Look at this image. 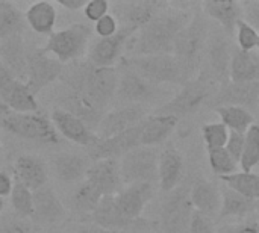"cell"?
I'll return each instance as SVG.
<instances>
[{"label":"cell","mask_w":259,"mask_h":233,"mask_svg":"<svg viewBox=\"0 0 259 233\" xmlns=\"http://www.w3.org/2000/svg\"><path fill=\"white\" fill-rule=\"evenodd\" d=\"M193 11L188 5L178 6L170 3L147 26L138 30L127 44L132 56L149 55H173L178 35L190 23Z\"/></svg>","instance_id":"6da1fadb"},{"label":"cell","mask_w":259,"mask_h":233,"mask_svg":"<svg viewBox=\"0 0 259 233\" xmlns=\"http://www.w3.org/2000/svg\"><path fill=\"white\" fill-rule=\"evenodd\" d=\"M118 77L115 67H96L88 61H76L64 67L59 80L64 88L80 94L106 112L109 102L117 94Z\"/></svg>","instance_id":"7a4b0ae2"},{"label":"cell","mask_w":259,"mask_h":233,"mask_svg":"<svg viewBox=\"0 0 259 233\" xmlns=\"http://www.w3.org/2000/svg\"><path fill=\"white\" fill-rule=\"evenodd\" d=\"M209 33L211 26L200 9L193 12L190 23L178 35L173 47V56L179 64L184 83L194 79L200 73L205 62Z\"/></svg>","instance_id":"3957f363"},{"label":"cell","mask_w":259,"mask_h":233,"mask_svg":"<svg viewBox=\"0 0 259 233\" xmlns=\"http://www.w3.org/2000/svg\"><path fill=\"white\" fill-rule=\"evenodd\" d=\"M219 86L220 85L209 74L200 70V73L194 79L185 82L168 102L162 103L155 114L171 115L176 117L178 120L182 117L193 115L199 112L202 108H208Z\"/></svg>","instance_id":"277c9868"},{"label":"cell","mask_w":259,"mask_h":233,"mask_svg":"<svg viewBox=\"0 0 259 233\" xmlns=\"http://www.w3.org/2000/svg\"><path fill=\"white\" fill-rule=\"evenodd\" d=\"M0 127L24 141L39 143L44 146L59 144V133L56 132L52 120L39 111L18 114L3 108V114L0 117Z\"/></svg>","instance_id":"5b68a950"},{"label":"cell","mask_w":259,"mask_h":233,"mask_svg":"<svg viewBox=\"0 0 259 233\" xmlns=\"http://www.w3.org/2000/svg\"><path fill=\"white\" fill-rule=\"evenodd\" d=\"M93 35V29L85 23H74L65 29L53 32L41 50L46 55H52L61 64L67 65L79 61L87 52Z\"/></svg>","instance_id":"8992f818"},{"label":"cell","mask_w":259,"mask_h":233,"mask_svg":"<svg viewBox=\"0 0 259 233\" xmlns=\"http://www.w3.org/2000/svg\"><path fill=\"white\" fill-rule=\"evenodd\" d=\"M120 65L127 67L147 79L149 82L164 85H184L179 64L173 55H149V56H127L121 58Z\"/></svg>","instance_id":"52a82bcc"},{"label":"cell","mask_w":259,"mask_h":233,"mask_svg":"<svg viewBox=\"0 0 259 233\" xmlns=\"http://www.w3.org/2000/svg\"><path fill=\"white\" fill-rule=\"evenodd\" d=\"M161 152L158 147L140 146L120 159V173L123 183H158V165Z\"/></svg>","instance_id":"ba28073f"},{"label":"cell","mask_w":259,"mask_h":233,"mask_svg":"<svg viewBox=\"0 0 259 233\" xmlns=\"http://www.w3.org/2000/svg\"><path fill=\"white\" fill-rule=\"evenodd\" d=\"M194 209L190 200V185H179L167 194L162 206L159 226L162 233H190Z\"/></svg>","instance_id":"9c48e42d"},{"label":"cell","mask_w":259,"mask_h":233,"mask_svg":"<svg viewBox=\"0 0 259 233\" xmlns=\"http://www.w3.org/2000/svg\"><path fill=\"white\" fill-rule=\"evenodd\" d=\"M88 223H93L99 227L108 229V230H118V232L127 233H140L155 230L158 226V221L155 220H127L124 218L114 200V196L103 197L99 203V206L94 209V212L87 217Z\"/></svg>","instance_id":"30bf717a"},{"label":"cell","mask_w":259,"mask_h":233,"mask_svg":"<svg viewBox=\"0 0 259 233\" xmlns=\"http://www.w3.org/2000/svg\"><path fill=\"white\" fill-rule=\"evenodd\" d=\"M234 50L235 49L232 47L229 36L222 29H211L202 70L209 74L219 85L231 80L229 74Z\"/></svg>","instance_id":"8fae6325"},{"label":"cell","mask_w":259,"mask_h":233,"mask_svg":"<svg viewBox=\"0 0 259 233\" xmlns=\"http://www.w3.org/2000/svg\"><path fill=\"white\" fill-rule=\"evenodd\" d=\"M120 77H118V88H117V97L121 102H126L127 105H146V103H155L159 102L165 91L162 86H158L134 70L120 65Z\"/></svg>","instance_id":"7c38bea8"},{"label":"cell","mask_w":259,"mask_h":233,"mask_svg":"<svg viewBox=\"0 0 259 233\" xmlns=\"http://www.w3.org/2000/svg\"><path fill=\"white\" fill-rule=\"evenodd\" d=\"M64 64L50 55H46L41 47L27 50V77L26 85L36 97L44 88L59 80L64 71Z\"/></svg>","instance_id":"4fadbf2b"},{"label":"cell","mask_w":259,"mask_h":233,"mask_svg":"<svg viewBox=\"0 0 259 233\" xmlns=\"http://www.w3.org/2000/svg\"><path fill=\"white\" fill-rule=\"evenodd\" d=\"M0 102L3 108L18 112L29 114L38 112L39 105L36 97L30 92L26 82L15 79L0 62Z\"/></svg>","instance_id":"5bb4252c"},{"label":"cell","mask_w":259,"mask_h":233,"mask_svg":"<svg viewBox=\"0 0 259 233\" xmlns=\"http://www.w3.org/2000/svg\"><path fill=\"white\" fill-rule=\"evenodd\" d=\"M141 133H143V121L138 126L120 135H115L112 138H108V139L97 138V141L87 149L88 159L93 162L103 161V159L118 161V158H123L129 152L141 146Z\"/></svg>","instance_id":"9a60e30c"},{"label":"cell","mask_w":259,"mask_h":233,"mask_svg":"<svg viewBox=\"0 0 259 233\" xmlns=\"http://www.w3.org/2000/svg\"><path fill=\"white\" fill-rule=\"evenodd\" d=\"M137 32L131 27L120 26V30L109 38H99L88 49V62L96 67H114L121 59L129 41Z\"/></svg>","instance_id":"2e32d148"},{"label":"cell","mask_w":259,"mask_h":233,"mask_svg":"<svg viewBox=\"0 0 259 233\" xmlns=\"http://www.w3.org/2000/svg\"><path fill=\"white\" fill-rule=\"evenodd\" d=\"M147 109L143 105H126L106 112L96 130L99 139H108L120 135L147 118Z\"/></svg>","instance_id":"e0dca14e"},{"label":"cell","mask_w":259,"mask_h":233,"mask_svg":"<svg viewBox=\"0 0 259 233\" xmlns=\"http://www.w3.org/2000/svg\"><path fill=\"white\" fill-rule=\"evenodd\" d=\"M217 106H240L247 111L259 109V82L253 83H238L226 82L222 83L209 102L208 108L214 109Z\"/></svg>","instance_id":"ac0fdd59"},{"label":"cell","mask_w":259,"mask_h":233,"mask_svg":"<svg viewBox=\"0 0 259 233\" xmlns=\"http://www.w3.org/2000/svg\"><path fill=\"white\" fill-rule=\"evenodd\" d=\"M170 3L159 0H144V2H121L114 6L115 17L118 23L124 27H131L135 32L147 26L159 12L168 8Z\"/></svg>","instance_id":"d6986e66"},{"label":"cell","mask_w":259,"mask_h":233,"mask_svg":"<svg viewBox=\"0 0 259 233\" xmlns=\"http://www.w3.org/2000/svg\"><path fill=\"white\" fill-rule=\"evenodd\" d=\"M85 180L94 185L103 197L118 194L124 185L120 173V161L103 159L93 162L88 168Z\"/></svg>","instance_id":"ffe728a7"},{"label":"cell","mask_w":259,"mask_h":233,"mask_svg":"<svg viewBox=\"0 0 259 233\" xmlns=\"http://www.w3.org/2000/svg\"><path fill=\"white\" fill-rule=\"evenodd\" d=\"M155 188L150 183H135L124 187L118 194L114 196L115 205L120 214L127 220L143 218V212L147 203L153 199Z\"/></svg>","instance_id":"44dd1931"},{"label":"cell","mask_w":259,"mask_h":233,"mask_svg":"<svg viewBox=\"0 0 259 233\" xmlns=\"http://www.w3.org/2000/svg\"><path fill=\"white\" fill-rule=\"evenodd\" d=\"M50 120L59 135H62L64 138L77 146L88 149L91 144L97 141V135L80 118L74 117L67 111L55 108L50 115Z\"/></svg>","instance_id":"7402d4cb"},{"label":"cell","mask_w":259,"mask_h":233,"mask_svg":"<svg viewBox=\"0 0 259 233\" xmlns=\"http://www.w3.org/2000/svg\"><path fill=\"white\" fill-rule=\"evenodd\" d=\"M67 215L65 206L55 194V191L46 185L33 191V217L32 220L41 226H53L61 223Z\"/></svg>","instance_id":"603a6c76"},{"label":"cell","mask_w":259,"mask_h":233,"mask_svg":"<svg viewBox=\"0 0 259 233\" xmlns=\"http://www.w3.org/2000/svg\"><path fill=\"white\" fill-rule=\"evenodd\" d=\"M205 17L212 18L219 23V27L231 38L235 36L237 24L243 20V6L240 2L234 0H208L200 5Z\"/></svg>","instance_id":"cb8c5ba5"},{"label":"cell","mask_w":259,"mask_h":233,"mask_svg":"<svg viewBox=\"0 0 259 233\" xmlns=\"http://www.w3.org/2000/svg\"><path fill=\"white\" fill-rule=\"evenodd\" d=\"M185 173V162L182 155L173 146H167L159 155V165H158V183L161 191L171 193L176 190Z\"/></svg>","instance_id":"d4e9b609"},{"label":"cell","mask_w":259,"mask_h":233,"mask_svg":"<svg viewBox=\"0 0 259 233\" xmlns=\"http://www.w3.org/2000/svg\"><path fill=\"white\" fill-rule=\"evenodd\" d=\"M190 200L194 212H199L208 218L217 217L222 208V191L209 180L196 179L190 185Z\"/></svg>","instance_id":"484cf974"},{"label":"cell","mask_w":259,"mask_h":233,"mask_svg":"<svg viewBox=\"0 0 259 233\" xmlns=\"http://www.w3.org/2000/svg\"><path fill=\"white\" fill-rule=\"evenodd\" d=\"M0 62L18 80L27 77V50L23 35H15L0 41Z\"/></svg>","instance_id":"4316f807"},{"label":"cell","mask_w":259,"mask_h":233,"mask_svg":"<svg viewBox=\"0 0 259 233\" xmlns=\"http://www.w3.org/2000/svg\"><path fill=\"white\" fill-rule=\"evenodd\" d=\"M15 182H20L30 191H36L47 185V167L39 156L21 155L14 162Z\"/></svg>","instance_id":"83f0119b"},{"label":"cell","mask_w":259,"mask_h":233,"mask_svg":"<svg viewBox=\"0 0 259 233\" xmlns=\"http://www.w3.org/2000/svg\"><path fill=\"white\" fill-rule=\"evenodd\" d=\"M52 167L56 177L65 183L73 185L82 182L88 173L90 162L88 158L74 153H56L52 156Z\"/></svg>","instance_id":"f1b7e54d"},{"label":"cell","mask_w":259,"mask_h":233,"mask_svg":"<svg viewBox=\"0 0 259 233\" xmlns=\"http://www.w3.org/2000/svg\"><path fill=\"white\" fill-rule=\"evenodd\" d=\"M178 118L171 115H158L153 114L143 121L141 146L158 147L162 146L175 132L178 126Z\"/></svg>","instance_id":"f546056e"},{"label":"cell","mask_w":259,"mask_h":233,"mask_svg":"<svg viewBox=\"0 0 259 233\" xmlns=\"http://www.w3.org/2000/svg\"><path fill=\"white\" fill-rule=\"evenodd\" d=\"M220 191H222V208L217 215V223H220L225 218L243 220L246 217H250L259 209L258 203L255 200L241 196L240 193L228 188L226 185H223Z\"/></svg>","instance_id":"4dcf8cb0"},{"label":"cell","mask_w":259,"mask_h":233,"mask_svg":"<svg viewBox=\"0 0 259 233\" xmlns=\"http://www.w3.org/2000/svg\"><path fill=\"white\" fill-rule=\"evenodd\" d=\"M56 18L58 12L52 2H35L24 12V20L29 27L35 33L46 36H50L53 33Z\"/></svg>","instance_id":"1f68e13d"},{"label":"cell","mask_w":259,"mask_h":233,"mask_svg":"<svg viewBox=\"0 0 259 233\" xmlns=\"http://www.w3.org/2000/svg\"><path fill=\"white\" fill-rule=\"evenodd\" d=\"M229 77L232 82L238 83L259 82V53H256L255 50L244 52L235 49L232 55Z\"/></svg>","instance_id":"d6a6232c"},{"label":"cell","mask_w":259,"mask_h":233,"mask_svg":"<svg viewBox=\"0 0 259 233\" xmlns=\"http://www.w3.org/2000/svg\"><path fill=\"white\" fill-rule=\"evenodd\" d=\"M212 111L219 115L220 123H223L229 132L246 133L255 124L253 114L240 106H217Z\"/></svg>","instance_id":"836d02e7"},{"label":"cell","mask_w":259,"mask_h":233,"mask_svg":"<svg viewBox=\"0 0 259 233\" xmlns=\"http://www.w3.org/2000/svg\"><path fill=\"white\" fill-rule=\"evenodd\" d=\"M102 199H103V196L100 194V191L94 185H91L88 180L83 179L76 187L70 202H71L73 211L87 218L94 212V209L99 206Z\"/></svg>","instance_id":"e575fe53"},{"label":"cell","mask_w":259,"mask_h":233,"mask_svg":"<svg viewBox=\"0 0 259 233\" xmlns=\"http://www.w3.org/2000/svg\"><path fill=\"white\" fill-rule=\"evenodd\" d=\"M23 30L24 18L17 5L12 2H0V41L21 35Z\"/></svg>","instance_id":"d590c367"},{"label":"cell","mask_w":259,"mask_h":233,"mask_svg":"<svg viewBox=\"0 0 259 233\" xmlns=\"http://www.w3.org/2000/svg\"><path fill=\"white\" fill-rule=\"evenodd\" d=\"M220 180L223 182V185H226L228 188L240 193L241 196L252 199L256 202L259 193V174L252 173H246V171H237L231 176H225L220 177Z\"/></svg>","instance_id":"8d00e7d4"},{"label":"cell","mask_w":259,"mask_h":233,"mask_svg":"<svg viewBox=\"0 0 259 233\" xmlns=\"http://www.w3.org/2000/svg\"><path fill=\"white\" fill-rule=\"evenodd\" d=\"M9 197L12 209L18 218L26 220L33 217V191H30L20 182H15Z\"/></svg>","instance_id":"74e56055"},{"label":"cell","mask_w":259,"mask_h":233,"mask_svg":"<svg viewBox=\"0 0 259 233\" xmlns=\"http://www.w3.org/2000/svg\"><path fill=\"white\" fill-rule=\"evenodd\" d=\"M259 165V124H253L246 132L244 152L240 161L241 171L252 173Z\"/></svg>","instance_id":"f35d334b"},{"label":"cell","mask_w":259,"mask_h":233,"mask_svg":"<svg viewBox=\"0 0 259 233\" xmlns=\"http://www.w3.org/2000/svg\"><path fill=\"white\" fill-rule=\"evenodd\" d=\"M208 161H209V167L212 173L219 176V179L225 176H231L238 171V162L228 153L226 149L209 150Z\"/></svg>","instance_id":"ab89813d"},{"label":"cell","mask_w":259,"mask_h":233,"mask_svg":"<svg viewBox=\"0 0 259 233\" xmlns=\"http://www.w3.org/2000/svg\"><path fill=\"white\" fill-rule=\"evenodd\" d=\"M202 136L206 146V150H217V149H225L228 138H229V130L228 127L217 121V123H206L202 127Z\"/></svg>","instance_id":"60d3db41"},{"label":"cell","mask_w":259,"mask_h":233,"mask_svg":"<svg viewBox=\"0 0 259 233\" xmlns=\"http://www.w3.org/2000/svg\"><path fill=\"white\" fill-rule=\"evenodd\" d=\"M235 39H237V44H238V49L240 50L253 52L256 49V45H258L259 32L253 26H250L249 23H246L244 20H241L237 24Z\"/></svg>","instance_id":"b9f144b4"},{"label":"cell","mask_w":259,"mask_h":233,"mask_svg":"<svg viewBox=\"0 0 259 233\" xmlns=\"http://www.w3.org/2000/svg\"><path fill=\"white\" fill-rule=\"evenodd\" d=\"M93 30L99 38H109L120 30V23L114 14H106L105 17H102L99 21L94 23Z\"/></svg>","instance_id":"7bdbcfd3"},{"label":"cell","mask_w":259,"mask_h":233,"mask_svg":"<svg viewBox=\"0 0 259 233\" xmlns=\"http://www.w3.org/2000/svg\"><path fill=\"white\" fill-rule=\"evenodd\" d=\"M82 11L88 21L96 23L102 17L109 14V3L106 0H90V2H87V5Z\"/></svg>","instance_id":"ee69618b"},{"label":"cell","mask_w":259,"mask_h":233,"mask_svg":"<svg viewBox=\"0 0 259 233\" xmlns=\"http://www.w3.org/2000/svg\"><path fill=\"white\" fill-rule=\"evenodd\" d=\"M244 143H246V133H238V132H229V138L228 143L225 146V149L228 150V153L240 164L243 152H244Z\"/></svg>","instance_id":"f6af8a7d"},{"label":"cell","mask_w":259,"mask_h":233,"mask_svg":"<svg viewBox=\"0 0 259 233\" xmlns=\"http://www.w3.org/2000/svg\"><path fill=\"white\" fill-rule=\"evenodd\" d=\"M220 233H259V223L256 218H249L235 224H226L220 227Z\"/></svg>","instance_id":"bcb514c9"},{"label":"cell","mask_w":259,"mask_h":233,"mask_svg":"<svg viewBox=\"0 0 259 233\" xmlns=\"http://www.w3.org/2000/svg\"><path fill=\"white\" fill-rule=\"evenodd\" d=\"M190 233H217L214 223L211 218L194 212L193 218H191V224H190Z\"/></svg>","instance_id":"7dc6e473"},{"label":"cell","mask_w":259,"mask_h":233,"mask_svg":"<svg viewBox=\"0 0 259 233\" xmlns=\"http://www.w3.org/2000/svg\"><path fill=\"white\" fill-rule=\"evenodd\" d=\"M243 20L259 32V0H247L241 3Z\"/></svg>","instance_id":"c3c4849f"},{"label":"cell","mask_w":259,"mask_h":233,"mask_svg":"<svg viewBox=\"0 0 259 233\" xmlns=\"http://www.w3.org/2000/svg\"><path fill=\"white\" fill-rule=\"evenodd\" d=\"M0 233H33L32 226L21 218L9 220L0 226Z\"/></svg>","instance_id":"681fc988"},{"label":"cell","mask_w":259,"mask_h":233,"mask_svg":"<svg viewBox=\"0 0 259 233\" xmlns=\"http://www.w3.org/2000/svg\"><path fill=\"white\" fill-rule=\"evenodd\" d=\"M14 183H15V180L11 177V174L0 170V197H3V199L9 197L11 193H12Z\"/></svg>","instance_id":"f907efd6"},{"label":"cell","mask_w":259,"mask_h":233,"mask_svg":"<svg viewBox=\"0 0 259 233\" xmlns=\"http://www.w3.org/2000/svg\"><path fill=\"white\" fill-rule=\"evenodd\" d=\"M74 233H127V232H118V230H108V229H103V227H99L93 223H82V224H77Z\"/></svg>","instance_id":"816d5d0a"},{"label":"cell","mask_w":259,"mask_h":233,"mask_svg":"<svg viewBox=\"0 0 259 233\" xmlns=\"http://www.w3.org/2000/svg\"><path fill=\"white\" fill-rule=\"evenodd\" d=\"M58 5L62 6V8L67 9V11L74 12V11L83 9L85 5H87V0H58Z\"/></svg>","instance_id":"f5cc1de1"},{"label":"cell","mask_w":259,"mask_h":233,"mask_svg":"<svg viewBox=\"0 0 259 233\" xmlns=\"http://www.w3.org/2000/svg\"><path fill=\"white\" fill-rule=\"evenodd\" d=\"M3 209H5V200H3V197H0V214L3 212Z\"/></svg>","instance_id":"db71d44e"},{"label":"cell","mask_w":259,"mask_h":233,"mask_svg":"<svg viewBox=\"0 0 259 233\" xmlns=\"http://www.w3.org/2000/svg\"><path fill=\"white\" fill-rule=\"evenodd\" d=\"M46 233H64V232H61V230H58V229H50V230H47Z\"/></svg>","instance_id":"11a10c76"},{"label":"cell","mask_w":259,"mask_h":233,"mask_svg":"<svg viewBox=\"0 0 259 233\" xmlns=\"http://www.w3.org/2000/svg\"><path fill=\"white\" fill-rule=\"evenodd\" d=\"M256 203H258V208H259V193H258V197H256Z\"/></svg>","instance_id":"9f6ffc18"},{"label":"cell","mask_w":259,"mask_h":233,"mask_svg":"<svg viewBox=\"0 0 259 233\" xmlns=\"http://www.w3.org/2000/svg\"><path fill=\"white\" fill-rule=\"evenodd\" d=\"M256 50H258V52H259V39H258V45H256Z\"/></svg>","instance_id":"6f0895ef"},{"label":"cell","mask_w":259,"mask_h":233,"mask_svg":"<svg viewBox=\"0 0 259 233\" xmlns=\"http://www.w3.org/2000/svg\"><path fill=\"white\" fill-rule=\"evenodd\" d=\"M0 152H2V143H0Z\"/></svg>","instance_id":"680465c9"},{"label":"cell","mask_w":259,"mask_h":233,"mask_svg":"<svg viewBox=\"0 0 259 233\" xmlns=\"http://www.w3.org/2000/svg\"><path fill=\"white\" fill-rule=\"evenodd\" d=\"M256 220H258V223H259V217H258V218H256Z\"/></svg>","instance_id":"91938a15"}]
</instances>
